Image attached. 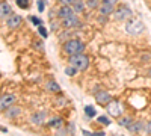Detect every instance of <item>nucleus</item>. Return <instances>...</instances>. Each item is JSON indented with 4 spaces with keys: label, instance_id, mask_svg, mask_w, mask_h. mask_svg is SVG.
I'll return each instance as SVG.
<instances>
[{
    "label": "nucleus",
    "instance_id": "c756f323",
    "mask_svg": "<svg viewBox=\"0 0 151 136\" xmlns=\"http://www.w3.org/2000/svg\"><path fill=\"white\" fill-rule=\"evenodd\" d=\"M35 47H36V49H39V50H42V49H44V44H42V43H36Z\"/></svg>",
    "mask_w": 151,
    "mask_h": 136
},
{
    "label": "nucleus",
    "instance_id": "a211bd4d",
    "mask_svg": "<svg viewBox=\"0 0 151 136\" xmlns=\"http://www.w3.org/2000/svg\"><path fill=\"white\" fill-rule=\"evenodd\" d=\"M47 89L51 91V92H59V91H61V88H59V85L56 82H48L47 83Z\"/></svg>",
    "mask_w": 151,
    "mask_h": 136
},
{
    "label": "nucleus",
    "instance_id": "20e7f679",
    "mask_svg": "<svg viewBox=\"0 0 151 136\" xmlns=\"http://www.w3.org/2000/svg\"><path fill=\"white\" fill-rule=\"evenodd\" d=\"M107 113H109L110 117H115V118H118V117H120V115L122 113V107H121L120 101L112 100L109 104H107Z\"/></svg>",
    "mask_w": 151,
    "mask_h": 136
},
{
    "label": "nucleus",
    "instance_id": "7ed1b4c3",
    "mask_svg": "<svg viewBox=\"0 0 151 136\" xmlns=\"http://www.w3.org/2000/svg\"><path fill=\"white\" fill-rule=\"evenodd\" d=\"M144 29H145L144 23L136 20V18L128 20L127 24H126V30H127V33H130V35H139V33L144 32Z\"/></svg>",
    "mask_w": 151,
    "mask_h": 136
},
{
    "label": "nucleus",
    "instance_id": "7c9ffc66",
    "mask_svg": "<svg viewBox=\"0 0 151 136\" xmlns=\"http://www.w3.org/2000/svg\"><path fill=\"white\" fill-rule=\"evenodd\" d=\"M145 130H147L148 133H151V121H150V123L147 124V127H145Z\"/></svg>",
    "mask_w": 151,
    "mask_h": 136
},
{
    "label": "nucleus",
    "instance_id": "6e6552de",
    "mask_svg": "<svg viewBox=\"0 0 151 136\" xmlns=\"http://www.w3.org/2000/svg\"><path fill=\"white\" fill-rule=\"evenodd\" d=\"M74 14H76V11L73 9V6H65V5H62V8L57 11V17L61 20H65V18L71 17Z\"/></svg>",
    "mask_w": 151,
    "mask_h": 136
},
{
    "label": "nucleus",
    "instance_id": "c85d7f7f",
    "mask_svg": "<svg viewBox=\"0 0 151 136\" xmlns=\"http://www.w3.org/2000/svg\"><path fill=\"white\" fill-rule=\"evenodd\" d=\"M30 20H32V23H33V24H36V26H41V21H39V20H38L36 17H30Z\"/></svg>",
    "mask_w": 151,
    "mask_h": 136
},
{
    "label": "nucleus",
    "instance_id": "4be33fe9",
    "mask_svg": "<svg viewBox=\"0 0 151 136\" xmlns=\"http://www.w3.org/2000/svg\"><path fill=\"white\" fill-rule=\"evenodd\" d=\"M77 71H79V70H77V68H76L74 65H69V67L65 68V74H68V76H74Z\"/></svg>",
    "mask_w": 151,
    "mask_h": 136
},
{
    "label": "nucleus",
    "instance_id": "ddd939ff",
    "mask_svg": "<svg viewBox=\"0 0 151 136\" xmlns=\"http://www.w3.org/2000/svg\"><path fill=\"white\" fill-rule=\"evenodd\" d=\"M12 14L11 12V6L6 3V2H2L0 3V17L2 18H6V17H9V15Z\"/></svg>",
    "mask_w": 151,
    "mask_h": 136
},
{
    "label": "nucleus",
    "instance_id": "cd10ccee",
    "mask_svg": "<svg viewBox=\"0 0 151 136\" xmlns=\"http://www.w3.org/2000/svg\"><path fill=\"white\" fill-rule=\"evenodd\" d=\"M101 2H103V3H109V5H113V6H115V5L118 3V0H101Z\"/></svg>",
    "mask_w": 151,
    "mask_h": 136
},
{
    "label": "nucleus",
    "instance_id": "dca6fc26",
    "mask_svg": "<svg viewBox=\"0 0 151 136\" xmlns=\"http://www.w3.org/2000/svg\"><path fill=\"white\" fill-rule=\"evenodd\" d=\"M142 127H144V125H142V123H132L130 125H128V132H132V133H136V132H141V130H142Z\"/></svg>",
    "mask_w": 151,
    "mask_h": 136
},
{
    "label": "nucleus",
    "instance_id": "a878e982",
    "mask_svg": "<svg viewBox=\"0 0 151 136\" xmlns=\"http://www.w3.org/2000/svg\"><path fill=\"white\" fill-rule=\"evenodd\" d=\"M44 8H45L44 0H39V2H38V11H39V12H42V11H44Z\"/></svg>",
    "mask_w": 151,
    "mask_h": 136
},
{
    "label": "nucleus",
    "instance_id": "393cba45",
    "mask_svg": "<svg viewBox=\"0 0 151 136\" xmlns=\"http://www.w3.org/2000/svg\"><path fill=\"white\" fill-rule=\"evenodd\" d=\"M76 2V0H59L61 5H65V6H71V5Z\"/></svg>",
    "mask_w": 151,
    "mask_h": 136
},
{
    "label": "nucleus",
    "instance_id": "412c9836",
    "mask_svg": "<svg viewBox=\"0 0 151 136\" xmlns=\"http://www.w3.org/2000/svg\"><path fill=\"white\" fill-rule=\"evenodd\" d=\"M85 113L88 115V117H91V118H92V117H95V115H97L95 109H94L92 106H86V107H85Z\"/></svg>",
    "mask_w": 151,
    "mask_h": 136
},
{
    "label": "nucleus",
    "instance_id": "2f4dec72",
    "mask_svg": "<svg viewBox=\"0 0 151 136\" xmlns=\"http://www.w3.org/2000/svg\"><path fill=\"white\" fill-rule=\"evenodd\" d=\"M98 2H101V0H98Z\"/></svg>",
    "mask_w": 151,
    "mask_h": 136
},
{
    "label": "nucleus",
    "instance_id": "2eb2a0df",
    "mask_svg": "<svg viewBox=\"0 0 151 136\" xmlns=\"http://www.w3.org/2000/svg\"><path fill=\"white\" fill-rule=\"evenodd\" d=\"M5 113H6V117L8 118H15V117H18V115L21 113V109L20 107H8L6 111H5Z\"/></svg>",
    "mask_w": 151,
    "mask_h": 136
},
{
    "label": "nucleus",
    "instance_id": "b1692460",
    "mask_svg": "<svg viewBox=\"0 0 151 136\" xmlns=\"http://www.w3.org/2000/svg\"><path fill=\"white\" fill-rule=\"evenodd\" d=\"M98 123H100V124H104V125H109V124H110L109 118H107V117H103V115H101V117H98Z\"/></svg>",
    "mask_w": 151,
    "mask_h": 136
},
{
    "label": "nucleus",
    "instance_id": "f3484780",
    "mask_svg": "<svg viewBox=\"0 0 151 136\" xmlns=\"http://www.w3.org/2000/svg\"><path fill=\"white\" fill-rule=\"evenodd\" d=\"M48 125H50V127H55V129H59L63 125V121H62V118H53V119H50Z\"/></svg>",
    "mask_w": 151,
    "mask_h": 136
},
{
    "label": "nucleus",
    "instance_id": "6ab92c4d",
    "mask_svg": "<svg viewBox=\"0 0 151 136\" xmlns=\"http://www.w3.org/2000/svg\"><path fill=\"white\" fill-rule=\"evenodd\" d=\"M118 123H120L121 127H127V129H128V125H130V124L133 123V119H132L130 117H126V118H121Z\"/></svg>",
    "mask_w": 151,
    "mask_h": 136
},
{
    "label": "nucleus",
    "instance_id": "39448f33",
    "mask_svg": "<svg viewBox=\"0 0 151 136\" xmlns=\"http://www.w3.org/2000/svg\"><path fill=\"white\" fill-rule=\"evenodd\" d=\"M113 17H115V20H127V18L132 17V9L127 8L126 5L120 6L115 12H113Z\"/></svg>",
    "mask_w": 151,
    "mask_h": 136
},
{
    "label": "nucleus",
    "instance_id": "f03ea898",
    "mask_svg": "<svg viewBox=\"0 0 151 136\" xmlns=\"http://www.w3.org/2000/svg\"><path fill=\"white\" fill-rule=\"evenodd\" d=\"M69 65H74L79 71H85L89 67V57L85 56L83 53L69 56Z\"/></svg>",
    "mask_w": 151,
    "mask_h": 136
},
{
    "label": "nucleus",
    "instance_id": "f257e3e1",
    "mask_svg": "<svg viewBox=\"0 0 151 136\" xmlns=\"http://www.w3.org/2000/svg\"><path fill=\"white\" fill-rule=\"evenodd\" d=\"M85 50V44L80 39H69L63 44V51L68 56H74V55H80Z\"/></svg>",
    "mask_w": 151,
    "mask_h": 136
},
{
    "label": "nucleus",
    "instance_id": "423d86ee",
    "mask_svg": "<svg viewBox=\"0 0 151 136\" xmlns=\"http://www.w3.org/2000/svg\"><path fill=\"white\" fill-rule=\"evenodd\" d=\"M15 95H12V94H5V95H2V98H0V109L5 112L6 109L11 106V104L15 103Z\"/></svg>",
    "mask_w": 151,
    "mask_h": 136
},
{
    "label": "nucleus",
    "instance_id": "0eeeda50",
    "mask_svg": "<svg viewBox=\"0 0 151 136\" xmlns=\"http://www.w3.org/2000/svg\"><path fill=\"white\" fill-rule=\"evenodd\" d=\"M95 100H97L98 104H101V106H107V104L112 101V95L106 91H100V92H97Z\"/></svg>",
    "mask_w": 151,
    "mask_h": 136
},
{
    "label": "nucleus",
    "instance_id": "f8f14e48",
    "mask_svg": "<svg viewBox=\"0 0 151 136\" xmlns=\"http://www.w3.org/2000/svg\"><path fill=\"white\" fill-rule=\"evenodd\" d=\"M45 117H47V112L45 111H39V112H36L33 113L30 117V121L33 123V124H42L45 121Z\"/></svg>",
    "mask_w": 151,
    "mask_h": 136
},
{
    "label": "nucleus",
    "instance_id": "bb28decb",
    "mask_svg": "<svg viewBox=\"0 0 151 136\" xmlns=\"http://www.w3.org/2000/svg\"><path fill=\"white\" fill-rule=\"evenodd\" d=\"M38 30H39V33L42 35V38H47V30H45V27H44V26H39V29H38Z\"/></svg>",
    "mask_w": 151,
    "mask_h": 136
},
{
    "label": "nucleus",
    "instance_id": "9d476101",
    "mask_svg": "<svg viewBox=\"0 0 151 136\" xmlns=\"http://www.w3.org/2000/svg\"><path fill=\"white\" fill-rule=\"evenodd\" d=\"M98 12H100V15H103V17H107V15H110V14L115 12V6H113V5L101 2L100 6H98Z\"/></svg>",
    "mask_w": 151,
    "mask_h": 136
},
{
    "label": "nucleus",
    "instance_id": "9b49d317",
    "mask_svg": "<svg viewBox=\"0 0 151 136\" xmlns=\"http://www.w3.org/2000/svg\"><path fill=\"white\" fill-rule=\"evenodd\" d=\"M6 24L9 26L11 29H17L18 26L21 24V17L18 14H11L9 17L6 18Z\"/></svg>",
    "mask_w": 151,
    "mask_h": 136
},
{
    "label": "nucleus",
    "instance_id": "4468645a",
    "mask_svg": "<svg viewBox=\"0 0 151 136\" xmlns=\"http://www.w3.org/2000/svg\"><path fill=\"white\" fill-rule=\"evenodd\" d=\"M71 6H73V9L76 11V14H82L85 11V8H86V3L83 2V0H76Z\"/></svg>",
    "mask_w": 151,
    "mask_h": 136
},
{
    "label": "nucleus",
    "instance_id": "1a4fd4ad",
    "mask_svg": "<svg viewBox=\"0 0 151 136\" xmlns=\"http://www.w3.org/2000/svg\"><path fill=\"white\" fill-rule=\"evenodd\" d=\"M80 26V20H79V17L77 15H71V17H68V18H65L63 20V27L65 29H71V27H79Z\"/></svg>",
    "mask_w": 151,
    "mask_h": 136
},
{
    "label": "nucleus",
    "instance_id": "aec40b11",
    "mask_svg": "<svg viewBox=\"0 0 151 136\" xmlns=\"http://www.w3.org/2000/svg\"><path fill=\"white\" fill-rule=\"evenodd\" d=\"M100 3L101 2H98V0H88V2H86V6L89 9H95V8L100 6Z\"/></svg>",
    "mask_w": 151,
    "mask_h": 136
},
{
    "label": "nucleus",
    "instance_id": "5701e85b",
    "mask_svg": "<svg viewBox=\"0 0 151 136\" xmlns=\"http://www.w3.org/2000/svg\"><path fill=\"white\" fill-rule=\"evenodd\" d=\"M15 2H17L18 8H21V9H27L29 8V0H15Z\"/></svg>",
    "mask_w": 151,
    "mask_h": 136
}]
</instances>
